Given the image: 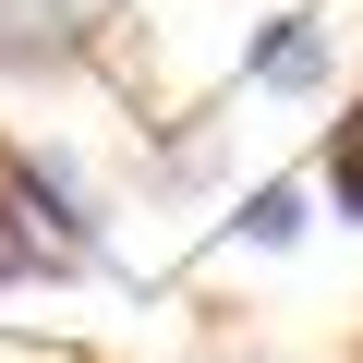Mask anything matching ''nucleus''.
Masks as SVG:
<instances>
[{"label": "nucleus", "mask_w": 363, "mask_h": 363, "mask_svg": "<svg viewBox=\"0 0 363 363\" xmlns=\"http://www.w3.org/2000/svg\"><path fill=\"white\" fill-rule=\"evenodd\" d=\"M327 73H339V25H327V13H279V25L242 49L230 85H255V97H315Z\"/></svg>", "instance_id": "f257e3e1"}, {"label": "nucleus", "mask_w": 363, "mask_h": 363, "mask_svg": "<svg viewBox=\"0 0 363 363\" xmlns=\"http://www.w3.org/2000/svg\"><path fill=\"white\" fill-rule=\"evenodd\" d=\"M303 206H315V194H303V182H255V194L230 206V230H242L255 255H279V242H303Z\"/></svg>", "instance_id": "f03ea898"}]
</instances>
